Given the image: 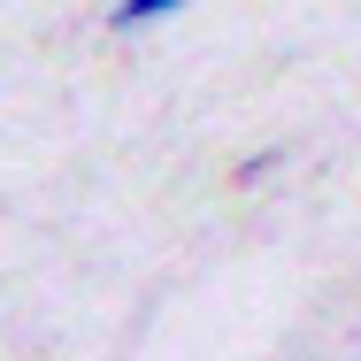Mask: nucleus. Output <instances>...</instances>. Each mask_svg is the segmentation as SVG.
Instances as JSON below:
<instances>
[{
  "label": "nucleus",
  "mask_w": 361,
  "mask_h": 361,
  "mask_svg": "<svg viewBox=\"0 0 361 361\" xmlns=\"http://www.w3.org/2000/svg\"><path fill=\"white\" fill-rule=\"evenodd\" d=\"M185 0H116V31H146V23H161V16H177Z\"/></svg>",
  "instance_id": "f257e3e1"
}]
</instances>
